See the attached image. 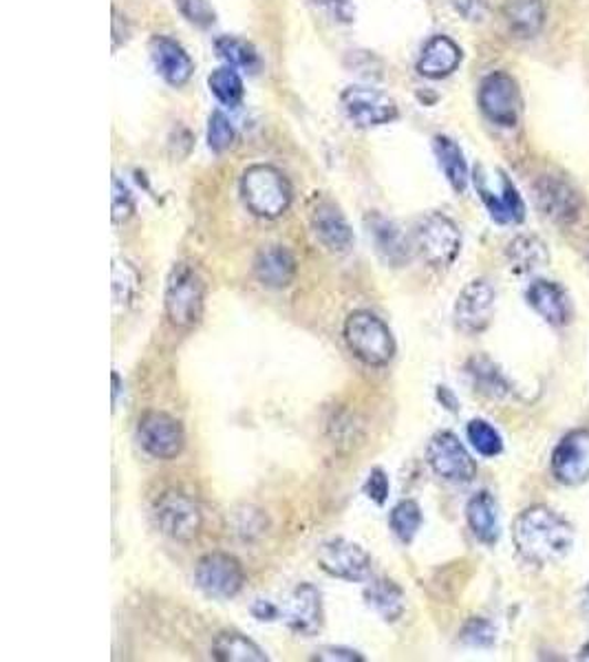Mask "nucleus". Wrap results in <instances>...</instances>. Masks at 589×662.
<instances>
[{"mask_svg": "<svg viewBox=\"0 0 589 662\" xmlns=\"http://www.w3.org/2000/svg\"><path fill=\"white\" fill-rule=\"evenodd\" d=\"M318 566L333 579L342 581H366L371 575V557L364 548L347 539H331L318 548Z\"/></svg>", "mask_w": 589, "mask_h": 662, "instance_id": "13", "label": "nucleus"}, {"mask_svg": "<svg viewBox=\"0 0 589 662\" xmlns=\"http://www.w3.org/2000/svg\"><path fill=\"white\" fill-rule=\"evenodd\" d=\"M241 199L255 217L279 219L290 210L294 193L279 168L255 164L241 177Z\"/></svg>", "mask_w": 589, "mask_h": 662, "instance_id": "2", "label": "nucleus"}, {"mask_svg": "<svg viewBox=\"0 0 589 662\" xmlns=\"http://www.w3.org/2000/svg\"><path fill=\"white\" fill-rule=\"evenodd\" d=\"M459 641L468 648H477V650H484V648H490L495 645L497 641V630L490 621L482 619V617H473L466 621V625L462 628L459 632Z\"/></svg>", "mask_w": 589, "mask_h": 662, "instance_id": "37", "label": "nucleus"}, {"mask_svg": "<svg viewBox=\"0 0 589 662\" xmlns=\"http://www.w3.org/2000/svg\"><path fill=\"white\" fill-rule=\"evenodd\" d=\"M473 184L486 210L497 224L510 226L521 224L526 219V204L506 170L497 166L477 164L473 170Z\"/></svg>", "mask_w": 589, "mask_h": 662, "instance_id": "5", "label": "nucleus"}, {"mask_svg": "<svg viewBox=\"0 0 589 662\" xmlns=\"http://www.w3.org/2000/svg\"><path fill=\"white\" fill-rule=\"evenodd\" d=\"M340 106L347 120L358 128H375L400 117L397 102L373 86H347L340 93Z\"/></svg>", "mask_w": 589, "mask_h": 662, "instance_id": "8", "label": "nucleus"}, {"mask_svg": "<svg viewBox=\"0 0 589 662\" xmlns=\"http://www.w3.org/2000/svg\"><path fill=\"white\" fill-rule=\"evenodd\" d=\"M552 475L564 486H581L589 479V431H570L555 448L550 462Z\"/></svg>", "mask_w": 589, "mask_h": 662, "instance_id": "14", "label": "nucleus"}, {"mask_svg": "<svg viewBox=\"0 0 589 662\" xmlns=\"http://www.w3.org/2000/svg\"><path fill=\"white\" fill-rule=\"evenodd\" d=\"M175 4L188 22H193L202 29L215 24V20H217V13L208 0H175Z\"/></svg>", "mask_w": 589, "mask_h": 662, "instance_id": "39", "label": "nucleus"}, {"mask_svg": "<svg viewBox=\"0 0 589 662\" xmlns=\"http://www.w3.org/2000/svg\"><path fill=\"white\" fill-rule=\"evenodd\" d=\"M464 60L462 46L444 33L433 35L424 46L417 58V73L428 77V80H442L453 75Z\"/></svg>", "mask_w": 589, "mask_h": 662, "instance_id": "20", "label": "nucleus"}, {"mask_svg": "<svg viewBox=\"0 0 589 662\" xmlns=\"http://www.w3.org/2000/svg\"><path fill=\"white\" fill-rule=\"evenodd\" d=\"M215 51L226 64H230L235 69H244L248 73H257L261 69L259 51L248 40H241L237 35L217 38L215 40Z\"/></svg>", "mask_w": 589, "mask_h": 662, "instance_id": "30", "label": "nucleus"}, {"mask_svg": "<svg viewBox=\"0 0 589 662\" xmlns=\"http://www.w3.org/2000/svg\"><path fill=\"white\" fill-rule=\"evenodd\" d=\"M579 661H589V643L588 645H583L581 648V652H579V656H577Z\"/></svg>", "mask_w": 589, "mask_h": 662, "instance_id": "48", "label": "nucleus"}, {"mask_svg": "<svg viewBox=\"0 0 589 662\" xmlns=\"http://www.w3.org/2000/svg\"><path fill=\"white\" fill-rule=\"evenodd\" d=\"M581 606H583V612L589 617V583L588 588L583 590V597H581Z\"/></svg>", "mask_w": 589, "mask_h": 662, "instance_id": "47", "label": "nucleus"}, {"mask_svg": "<svg viewBox=\"0 0 589 662\" xmlns=\"http://www.w3.org/2000/svg\"><path fill=\"white\" fill-rule=\"evenodd\" d=\"M437 397H440L442 404H446V408L457 411V400H455V395L451 393L448 386H440V389H437Z\"/></svg>", "mask_w": 589, "mask_h": 662, "instance_id": "45", "label": "nucleus"}, {"mask_svg": "<svg viewBox=\"0 0 589 662\" xmlns=\"http://www.w3.org/2000/svg\"><path fill=\"white\" fill-rule=\"evenodd\" d=\"M322 597L311 583H300L288 599L286 623L300 637H316L322 628Z\"/></svg>", "mask_w": 589, "mask_h": 662, "instance_id": "18", "label": "nucleus"}, {"mask_svg": "<svg viewBox=\"0 0 589 662\" xmlns=\"http://www.w3.org/2000/svg\"><path fill=\"white\" fill-rule=\"evenodd\" d=\"M148 53L155 64V71L170 86H184L195 73V62L186 53V49L173 40L170 35H153L148 42Z\"/></svg>", "mask_w": 589, "mask_h": 662, "instance_id": "16", "label": "nucleus"}, {"mask_svg": "<svg viewBox=\"0 0 589 662\" xmlns=\"http://www.w3.org/2000/svg\"><path fill=\"white\" fill-rule=\"evenodd\" d=\"M477 102L488 122L502 128H515L521 120V91L508 71L488 73L477 93Z\"/></svg>", "mask_w": 589, "mask_h": 662, "instance_id": "7", "label": "nucleus"}, {"mask_svg": "<svg viewBox=\"0 0 589 662\" xmlns=\"http://www.w3.org/2000/svg\"><path fill=\"white\" fill-rule=\"evenodd\" d=\"M508 259L515 272L526 275V272H535L539 268H546L550 263V255L548 248L541 239L537 237H517L510 246H508Z\"/></svg>", "mask_w": 589, "mask_h": 662, "instance_id": "29", "label": "nucleus"}, {"mask_svg": "<svg viewBox=\"0 0 589 662\" xmlns=\"http://www.w3.org/2000/svg\"><path fill=\"white\" fill-rule=\"evenodd\" d=\"M517 552L533 566L561 561L575 544V530L566 517L550 506H530L513 524Z\"/></svg>", "mask_w": 589, "mask_h": 662, "instance_id": "1", "label": "nucleus"}, {"mask_svg": "<svg viewBox=\"0 0 589 662\" xmlns=\"http://www.w3.org/2000/svg\"><path fill=\"white\" fill-rule=\"evenodd\" d=\"M389 526L402 544H411L417 530L422 528V508L417 506V501L413 499L400 501L389 515Z\"/></svg>", "mask_w": 589, "mask_h": 662, "instance_id": "33", "label": "nucleus"}, {"mask_svg": "<svg viewBox=\"0 0 589 662\" xmlns=\"http://www.w3.org/2000/svg\"><path fill=\"white\" fill-rule=\"evenodd\" d=\"M455 4L471 20H482V15H484V2L482 0H455Z\"/></svg>", "mask_w": 589, "mask_h": 662, "instance_id": "43", "label": "nucleus"}, {"mask_svg": "<svg viewBox=\"0 0 589 662\" xmlns=\"http://www.w3.org/2000/svg\"><path fill=\"white\" fill-rule=\"evenodd\" d=\"M208 86H210V93L224 104V106H239L244 102V95H246V86H244V77L239 75V71L230 64L226 66H219L210 73L208 77Z\"/></svg>", "mask_w": 589, "mask_h": 662, "instance_id": "31", "label": "nucleus"}, {"mask_svg": "<svg viewBox=\"0 0 589 662\" xmlns=\"http://www.w3.org/2000/svg\"><path fill=\"white\" fill-rule=\"evenodd\" d=\"M157 528L175 541H190L202 530V510L184 493L168 490L157 497L153 506Z\"/></svg>", "mask_w": 589, "mask_h": 662, "instance_id": "10", "label": "nucleus"}, {"mask_svg": "<svg viewBox=\"0 0 589 662\" xmlns=\"http://www.w3.org/2000/svg\"><path fill=\"white\" fill-rule=\"evenodd\" d=\"M307 2H311L316 7H322V9H331L340 18H349V11H347L349 4H347V0H307Z\"/></svg>", "mask_w": 589, "mask_h": 662, "instance_id": "44", "label": "nucleus"}, {"mask_svg": "<svg viewBox=\"0 0 589 662\" xmlns=\"http://www.w3.org/2000/svg\"><path fill=\"white\" fill-rule=\"evenodd\" d=\"M235 139H237V133H235L230 117L224 111H213L208 117V148L213 153L221 155L232 148Z\"/></svg>", "mask_w": 589, "mask_h": 662, "instance_id": "36", "label": "nucleus"}, {"mask_svg": "<svg viewBox=\"0 0 589 662\" xmlns=\"http://www.w3.org/2000/svg\"><path fill=\"white\" fill-rule=\"evenodd\" d=\"M411 248L433 268H448L462 250V235L455 221L442 213L420 217L411 232Z\"/></svg>", "mask_w": 589, "mask_h": 662, "instance_id": "4", "label": "nucleus"}, {"mask_svg": "<svg viewBox=\"0 0 589 662\" xmlns=\"http://www.w3.org/2000/svg\"><path fill=\"white\" fill-rule=\"evenodd\" d=\"M495 317V290L488 281H471L457 297L455 325L464 333H482L488 330Z\"/></svg>", "mask_w": 589, "mask_h": 662, "instance_id": "15", "label": "nucleus"}, {"mask_svg": "<svg viewBox=\"0 0 589 662\" xmlns=\"http://www.w3.org/2000/svg\"><path fill=\"white\" fill-rule=\"evenodd\" d=\"M199 590L213 599H232L244 590L246 575L241 563L226 552H210L195 568Z\"/></svg>", "mask_w": 589, "mask_h": 662, "instance_id": "12", "label": "nucleus"}, {"mask_svg": "<svg viewBox=\"0 0 589 662\" xmlns=\"http://www.w3.org/2000/svg\"><path fill=\"white\" fill-rule=\"evenodd\" d=\"M537 199L541 210L555 221H575L579 215L577 193L557 177H544L537 186Z\"/></svg>", "mask_w": 589, "mask_h": 662, "instance_id": "22", "label": "nucleus"}, {"mask_svg": "<svg viewBox=\"0 0 589 662\" xmlns=\"http://www.w3.org/2000/svg\"><path fill=\"white\" fill-rule=\"evenodd\" d=\"M364 493L378 506H382L386 501V497H389V477H386V473L382 468H373L369 473L366 484H364Z\"/></svg>", "mask_w": 589, "mask_h": 662, "instance_id": "40", "label": "nucleus"}, {"mask_svg": "<svg viewBox=\"0 0 589 662\" xmlns=\"http://www.w3.org/2000/svg\"><path fill=\"white\" fill-rule=\"evenodd\" d=\"M166 317L179 330H193L202 323L206 308V283L190 263H177L166 283Z\"/></svg>", "mask_w": 589, "mask_h": 662, "instance_id": "3", "label": "nucleus"}, {"mask_svg": "<svg viewBox=\"0 0 589 662\" xmlns=\"http://www.w3.org/2000/svg\"><path fill=\"white\" fill-rule=\"evenodd\" d=\"M466 521L473 535L486 544L495 546L499 539V508L495 497L488 490H482L471 497L466 506Z\"/></svg>", "mask_w": 589, "mask_h": 662, "instance_id": "23", "label": "nucleus"}, {"mask_svg": "<svg viewBox=\"0 0 589 662\" xmlns=\"http://www.w3.org/2000/svg\"><path fill=\"white\" fill-rule=\"evenodd\" d=\"M468 373L473 375L475 386L490 397H504L510 393V382L506 380V375L499 371V366L493 360L484 355L473 358L468 362Z\"/></svg>", "mask_w": 589, "mask_h": 662, "instance_id": "32", "label": "nucleus"}, {"mask_svg": "<svg viewBox=\"0 0 589 662\" xmlns=\"http://www.w3.org/2000/svg\"><path fill=\"white\" fill-rule=\"evenodd\" d=\"M311 230L329 252L347 255L353 248V230L342 210L331 201H322L316 206L311 215Z\"/></svg>", "mask_w": 589, "mask_h": 662, "instance_id": "17", "label": "nucleus"}, {"mask_svg": "<svg viewBox=\"0 0 589 662\" xmlns=\"http://www.w3.org/2000/svg\"><path fill=\"white\" fill-rule=\"evenodd\" d=\"M111 210H113V221L115 224L128 221L133 217V213H135L133 193L128 190V186L120 177H113V201H111Z\"/></svg>", "mask_w": 589, "mask_h": 662, "instance_id": "38", "label": "nucleus"}, {"mask_svg": "<svg viewBox=\"0 0 589 662\" xmlns=\"http://www.w3.org/2000/svg\"><path fill=\"white\" fill-rule=\"evenodd\" d=\"M313 661L320 662H364V656H360L353 650H342V648H324L316 652Z\"/></svg>", "mask_w": 589, "mask_h": 662, "instance_id": "41", "label": "nucleus"}, {"mask_svg": "<svg viewBox=\"0 0 589 662\" xmlns=\"http://www.w3.org/2000/svg\"><path fill=\"white\" fill-rule=\"evenodd\" d=\"M466 435H468V442L473 444V448L484 457H497L504 451L502 435L486 420H471L466 426Z\"/></svg>", "mask_w": 589, "mask_h": 662, "instance_id": "34", "label": "nucleus"}, {"mask_svg": "<svg viewBox=\"0 0 589 662\" xmlns=\"http://www.w3.org/2000/svg\"><path fill=\"white\" fill-rule=\"evenodd\" d=\"M342 335L351 353L369 366H384L395 355L393 333L371 312H353L344 321Z\"/></svg>", "mask_w": 589, "mask_h": 662, "instance_id": "6", "label": "nucleus"}, {"mask_svg": "<svg viewBox=\"0 0 589 662\" xmlns=\"http://www.w3.org/2000/svg\"><path fill=\"white\" fill-rule=\"evenodd\" d=\"M137 442L155 459H175L186 444L179 420L164 411H148L137 422Z\"/></svg>", "mask_w": 589, "mask_h": 662, "instance_id": "11", "label": "nucleus"}, {"mask_svg": "<svg viewBox=\"0 0 589 662\" xmlns=\"http://www.w3.org/2000/svg\"><path fill=\"white\" fill-rule=\"evenodd\" d=\"M113 404H117V395H120V391H122V380H120V373L117 371H113Z\"/></svg>", "mask_w": 589, "mask_h": 662, "instance_id": "46", "label": "nucleus"}, {"mask_svg": "<svg viewBox=\"0 0 589 662\" xmlns=\"http://www.w3.org/2000/svg\"><path fill=\"white\" fill-rule=\"evenodd\" d=\"M255 277L261 286L283 290L292 286L296 277L294 255L283 246H266L255 259Z\"/></svg>", "mask_w": 589, "mask_h": 662, "instance_id": "21", "label": "nucleus"}, {"mask_svg": "<svg viewBox=\"0 0 589 662\" xmlns=\"http://www.w3.org/2000/svg\"><path fill=\"white\" fill-rule=\"evenodd\" d=\"M433 153H435L437 164H440L446 182L451 184V188L457 195H462L468 186L471 173H468V164H466V157H464V151L459 148V144L446 135H435Z\"/></svg>", "mask_w": 589, "mask_h": 662, "instance_id": "25", "label": "nucleus"}, {"mask_svg": "<svg viewBox=\"0 0 589 662\" xmlns=\"http://www.w3.org/2000/svg\"><path fill=\"white\" fill-rule=\"evenodd\" d=\"M250 612H252V617L257 619V621H277L279 619V614H281V610L272 603V601H266V599H257L255 603H252V608H250Z\"/></svg>", "mask_w": 589, "mask_h": 662, "instance_id": "42", "label": "nucleus"}, {"mask_svg": "<svg viewBox=\"0 0 589 662\" xmlns=\"http://www.w3.org/2000/svg\"><path fill=\"white\" fill-rule=\"evenodd\" d=\"M369 235L373 237V244L386 263L397 268L404 261H409V255L413 250L411 239H406L393 221H389L380 215H371L369 217Z\"/></svg>", "mask_w": 589, "mask_h": 662, "instance_id": "24", "label": "nucleus"}, {"mask_svg": "<svg viewBox=\"0 0 589 662\" xmlns=\"http://www.w3.org/2000/svg\"><path fill=\"white\" fill-rule=\"evenodd\" d=\"M526 301L552 328H566L572 321L570 297L555 281H535L526 292Z\"/></svg>", "mask_w": 589, "mask_h": 662, "instance_id": "19", "label": "nucleus"}, {"mask_svg": "<svg viewBox=\"0 0 589 662\" xmlns=\"http://www.w3.org/2000/svg\"><path fill=\"white\" fill-rule=\"evenodd\" d=\"M213 656L221 662H266V652L239 632H221L213 643Z\"/></svg>", "mask_w": 589, "mask_h": 662, "instance_id": "28", "label": "nucleus"}, {"mask_svg": "<svg viewBox=\"0 0 589 662\" xmlns=\"http://www.w3.org/2000/svg\"><path fill=\"white\" fill-rule=\"evenodd\" d=\"M140 286V277L126 261H113V303L115 308H128Z\"/></svg>", "mask_w": 589, "mask_h": 662, "instance_id": "35", "label": "nucleus"}, {"mask_svg": "<svg viewBox=\"0 0 589 662\" xmlns=\"http://www.w3.org/2000/svg\"><path fill=\"white\" fill-rule=\"evenodd\" d=\"M504 18L513 33L519 38H535L546 24V2L544 0H506Z\"/></svg>", "mask_w": 589, "mask_h": 662, "instance_id": "26", "label": "nucleus"}, {"mask_svg": "<svg viewBox=\"0 0 589 662\" xmlns=\"http://www.w3.org/2000/svg\"><path fill=\"white\" fill-rule=\"evenodd\" d=\"M426 462L433 473L453 484H468L477 477V464L459 437L451 431H440L426 446Z\"/></svg>", "mask_w": 589, "mask_h": 662, "instance_id": "9", "label": "nucleus"}, {"mask_svg": "<svg viewBox=\"0 0 589 662\" xmlns=\"http://www.w3.org/2000/svg\"><path fill=\"white\" fill-rule=\"evenodd\" d=\"M364 601L386 623H395L404 614V606H406L402 588L391 579H373L364 588Z\"/></svg>", "mask_w": 589, "mask_h": 662, "instance_id": "27", "label": "nucleus"}]
</instances>
